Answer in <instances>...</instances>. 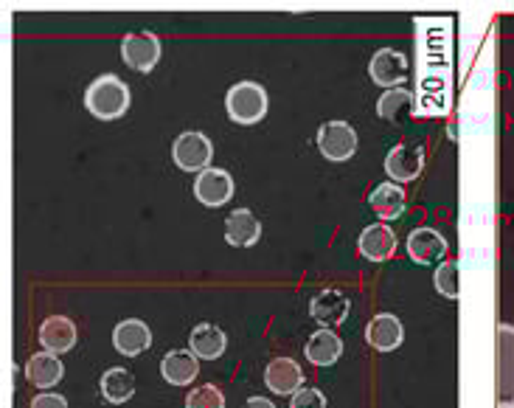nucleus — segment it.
<instances>
[{
    "mask_svg": "<svg viewBox=\"0 0 514 408\" xmlns=\"http://www.w3.org/2000/svg\"><path fill=\"white\" fill-rule=\"evenodd\" d=\"M85 107L90 116L102 121L121 119L130 107V85L121 82L118 76L104 74L99 79H93L85 91Z\"/></svg>",
    "mask_w": 514,
    "mask_h": 408,
    "instance_id": "1",
    "label": "nucleus"
},
{
    "mask_svg": "<svg viewBox=\"0 0 514 408\" xmlns=\"http://www.w3.org/2000/svg\"><path fill=\"white\" fill-rule=\"evenodd\" d=\"M495 406L514 408V327H495Z\"/></svg>",
    "mask_w": 514,
    "mask_h": 408,
    "instance_id": "2",
    "label": "nucleus"
},
{
    "mask_svg": "<svg viewBox=\"0 0 514 408\" xmlns=\"http://www.w3.org/2000/svg\"><path fill=\"white\" fill-rule=\"evenodd\" d=\"M225 110L236 124H259L267 113V91L259 82H236L225 96Z\"/></svg>",
    "mask_w": 514,
    "mask_h": 408,
    "instance_id": "3",
    "label": "nucleus"
},
{
    "mask_svg": "<svg viewBox=\"0 0 514 408\" xmlns=\"http://www.w3.org/2000/svg\"><path fill=\"white\" fill-rule=\"evenodd\" d=\"M172 158L183 172H206L211 167V158H214V144L206 133L189 130V133H180L175 138Z\"/></svg>",
    "mask_w": 514,
    "mask_h": 408,
    "instance_id": "4",
    "label": "nucleus"
},
{
    "mask_svg": "<svg viewBox=\"0 0 514 408\" xmlns=\"http://www.w3.org/2000/svg\"><path fill=\"white\" fill-rule=\"evenodd\" d=\"M121 60L138 74H149L161 60V37L152 31H133L121 40Z\"/></svg>",
    "mask_w": 514,
    "mask_h": 408,
    "instance_id": "5",
    "label": "nucleus"
},
{
    "mask_svg": "<svg viewBox=\"0 0 514 408\" xmlns=\"http://www.w3.org/2000/svg\"><path fill=\"white\" fill-rule=\"evenodd\" d=\"M318 150L324 152L326 161L343 164L357 152V133L349 121H326L318 130Z\"/></svg>",
    "mask_w": 514,
    "mask_h": 408,
    "instance_id": "6",
    "label": "nucleus"
},
{
    "mask_svg": "<svg viewBox=\"0 0 514 408\" xmlns=\"http://www.w3.org/2000/svg\"><path fill=\"white\" fill-rule=\"evenodd\" d=\"M368 74L380 88L394 91L408 79V57L397 48H380L368 62Z\"/></svg>",
    "mask_w": 514,
    "mask_h": 408,
    "instance_id": "7",
    "label": "nucleus"
},
{
    "mask_svg": "<svg viewBox=\"0 0 514 408\" xmlns=\"http://www.w3.org/2000/svg\"><path fill=\"white\" fill-rule=\"evenodd\" d=\"M425 169V150L419 144H397L385 155V172L394 183H411Z\"/></svg>",
    "mask_w": 514,
    "mask_h": 408,
    "instance_id": "8",
    "label": "nucleus"
},
{
    "mask_svg": "<svg viewBox=\"0 0 514 408\" xmlns=\"http://www.w3.org/2000/svg\"><path fill=\"white\" fill-rule=\"evenodd\" d=\"M234 189V178H231L225 169L208 167L206 172H200L197 181H194V197H197L203 206H208V209H217V206L231 203V200H234Z\"/></svg>",
    "mask_w": 514,
    "mask_h": 408,
    "instance_id": "9",
    "label": "nucleus"
},
{
    "mask_svg": "<svg viewBox=\"0 0 514 408\" xmlns=\"http://www.w3.org/2000/svg\"><path fill=\"white\" fill-rule=\"evenodd\" d=\"M450 245L444 240V234L436 228H413L411 237H408V257L416 265H436L447 259Z\"/></svg>",
    "mask_w": 514,
    "mask_h": 408,
    "instance_id": "10",
    "label": "nucleus"
},
{
    "mask_svg": "<svg viewBox=\"0 0 514 408\" xmlns=\"http://www.w3.org/2000/svg\"><path fill=\"white\" fill-rule=\"evenodd\" d=\"M349 313H352V302H349V296L335 288L321 290V293H318V296H312V302H309V316L315 318L321 327H326V330L343 324V321L349 318Z\"/></svg>",
    "mask_w": 514,
    "mask_h": 408,
    "instance_id": "11",
    "label": "nucleus"
},
{
    "mask_svg": "<svg viewBox=\"0 0 514 408\" xmlns=\"http://www.w3.org/2000/svg\"><path fill=\"white\" fill-rule=\"evenodd\" d=\"M265 383L273 394L293 397L304 386V372H301V366L293 358H273L265 369Z\"/></svg>",
    "mask_w": 514,
    "mask_h": 408,
    "instance_id": "12",
    "label": "nucleus"
},
{
    "mask_svg": "<svg viewBox=\"0 0 514 408\" xmlns=\"http://www.w3.org/2000/svg\"><path fill=\"white\" fill-rule=\"evenodd\" d=\"M357 251L368 262H385L397 254V234L385 223H371L368 228H363V234L357 240Z\"/></svg>",
    "mask_w": 514,
    "mask_h": 408,
    "instance_id": "13",
    "label": "nucleus"
},
{
    "mask_svg": "<svg viewBox=\"0 0 514 408\" xmlns=\"http://www.w3.org/2000/svg\"><path fill=\"white\" fill-rule=\"evenodd\" d=\"M402 321L394 313H380L368 321L366 327V341L368 347H374L377 352H394L402 344Z\"/></svg>",
    "mask_w": 514,
    "mask_h": 408,
    "instance_id": "14",
    "label": "nucleus"
},
{
    "mask_svg": "<svg viewBox=\"0 0 514 408\" xmlns=\"http://www.w3.org/2000/svg\"><path fill=\"white\" fill-rule=\"evenodd\" d=\"M262 237V223L248 209H236L225 217V240L234 248H253Z\"/></svg>",
    "mask_w": 514,
    "mask_h": 408,
    "instance_id": "15",
    "label": "nucleus"
},
{
    "mask_svg": "<svg viewBox=\"0 0 514 408\" xmlns=\"http://www.w3.org/2000/svg\"><path fill=\"white\" fill-rule=\"evenodd\" d=\"M113 347L121 355L135 358V355H141V352H147L152 347V333H149V327L144 321L127 318V321H121L116 330H113Z\"/></svg>",
    "mask_w": 514,
    "mask_h": 408,
    "instance_id": "16",
    "label": "nucleus"
},
{
    "mask_svg": "<svg viewBox=\"0 0 514 408\" xmlns=\"http://www.w3.org/2000/svg\"><path fill=\"white\" fill-rule=\"evenodd\" d=\"M40 344L45 352H54V355L71 352L76 347V324L65 316L45 318L40 324Z\"/></svg>",
    "mask_w": 514,
    "mask_h": 408,
    "instance_id": "17",
    "label": "nucleus"
},
{
    "mask_svg": "<svg viewBox=\"0 0 514 408\" xmlns=\"http://www.w3.org/2000/svg\"><path fill=\"white\" fill-rule=\"evenodd\" d=\"M368 206L374 209V214L385 220V223H391V220H397L405 214L408 209V197H405V189L399 186V183H380L371 195H368Z\"/></svg>",
    "mask_w": 514,
    "mask_h": 408,
    "instance_id": "18",
    "label": "nucleus"
},
{
    "mask_svg": "<svg viewBox=\"0 0 514 408\" xmlns=\"http://www.w3.org/2000/svg\"><path fill=\"white\" fill-rule=\"evenodd\" d=\"M161 375L169 386H189L200 375V358L189 349H175L161 361Z\"/></svg>",
    "mask_w": 514,
    "mask_h": 408,
    "instance_id": "19",
    "label": "nucleus"
},
{
    "mask_svg": "<svg viewBox=\"0 0 514 408\" xmlns=\"http://www.w3.org/2000/svg\"><path fill=\"white\" fill-rule=\"evenodd\" d=\"M62 375H65V366H62V361L54 352H37V355H31L29 361H26V378L37 389L57 386Z\"/></svg>",
    "mask_w": 514,
    "mask_h": 408,
    "instance_id": "20",
    "label": "nucleus"
},
{
    "mask_svg": "<svg viewBox=\"0 0 514 408\" xmlns=\"http://www.w3.org/2000/svg\"><path fill=\"white\" fill-rule=\"evenodd\" d=\"M189 347L197 358L214 361V358H220L222 352H225L228 338H225V333H222L217 324H197V327L191 330Z\"/></svg>",
    "mask_w": 514,
    "mask_h": 408,
    "instance_id": "21",
    "label": "nucleus"
},
{
    "mask_svg": "<svg viewBox=\"0 0 514 408\" xmlns=\"http://www.w3.org/2000/svg\"><path fill=\"white\" fill-rule=\"evenodd\" d=\"M340 355H343V341L338 338V333L321 327L318 333L309 335L307 358L315 363V366H332Z\"/></svg>",
    "mask_w": 514,
    "mask_h": 408,
    "instance_id": "22",
    "label": "nucleus"
},
{
    "mask_svg": "<svg viewBox=\"0 0 514 408\" xmlns=\"http://www.w3.org/2000/svg\"><path fill=\"white\" fill-rule=\"evenodd\" d=\"M102 394L107 403H113V406H121V403H127L130 397L135 394V378L130 369H121V366H113V369H107L102 375Z\"/></svg>",
    "mask_w": 514,
    "mask_h": 408,
    "instance_id": "23",
    "label": "nucleus"
},
{
    "mask_svg": "<svg viewBox=\"0 0 514 408\" xmlns=\"http://www.w3.org/2000/svg\"><path fill=\"white\" fill-rule=\"evenodd\" d=\"M377 113L385 121H405L408 116H413V93L408 88L385 91L377 102Z\"/></svg>",
    "mask_w": 514,
    "mask_h": 408,
    "instance_id": "24",
    "label": "nucleus"
},
{
    "mask_svg": "<svg viewBox=\"0 0 514 408\" xmlns=\"http://www.w3.org/2000/svg\"><path fill=\"white\" fill-rule=\"evenodd\" d=\"M433 285L439 290L444 299L450 302H458L461 296V285H458V262L456 259H444L436 273H433Z\"/></svg>",
    "mask_w": 514,
    "mask_h": 408,
    "instance_id": "25",
    "label": "nucleus"
},
{
    "mask_svg": "<svg viewBox=\"0 0 514 408\" xmlns=\"http://www.w3.org/2000/svg\"><path fill=\"white\" fill-rule=\"evenodd\" d=\"M186 408H225V397L217 386H194L186 397Z\"/></svg>",
    "mask_w": 514,
    "mask_h": 408,
    "instance_id": "26",
    "label": "nucleus"
},
{
    "mask_svg": "<svg viewBox=\"0 0 514 408\" xmlns=\"http://www.w3.org/2000/svg\"><path fill=\"white\" fill-rule=\"evenodd\" d=\"M290 408H326V397L318 389H301L293 394Z\"/></svg>",
    "mask_w": 514,
    "mask_h": 408,
    "instance_id": "27",
    "label": "nucleus"
},
{
    "mask_svg": "<svg viewBox=\"0 0 514 408\" xmlns=\"http://www.w3.org/2000/svg\"><path fill=\"white\" fill-rule=\"evenodd\" d=\"M31 408H68V400H65L62 394L43 392L31 400Z\"/></svg>",
    "mask_w": 514,
    "mask_h": 408,
    "instance_id": "28",
    "label": "nucleus"
},
{
    "mask_svg": "<svg viewBox=\"0 0 514 408\" xmlns=\"http://www.w3.org/2000/svg\"><path fill=\"white\" fill-rule=\"evenodd\" d=\"M242 408H276L267 397H250V400H245V406Z\"/></svg>",
    "mask_w": 514,
    "mask_h": 408,
    "instance_id": "29",
    "label": "nucleus"
}]
</instances>
